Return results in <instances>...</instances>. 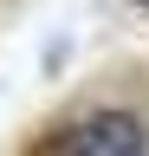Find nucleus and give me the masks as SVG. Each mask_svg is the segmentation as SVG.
Here are the masks:
<instances>
[{
    "label": "nucleus",
    "instance_id": "1",
    "mask_svg": "<svg viewBox=\"0 0 149 156\" xmlns=\"http://www.w3.org/2000/svg\"><path fill=\"white\" fill-rule=\"evenodd\" d=\"M52 156H149V124L136 111H91L52 143Z\"/></svg>",
    "mask_w": 149,
    "mask_h": 156
},
{
    "label": "nucleus",
    "instance_id": "2",
    "mask_svg": "<svg viewBox=\"0 0 149 156\" xmlns=\"http://www.w3.org/2000/svg\"><path fill=\"white\" fill-rule=\"evenodd\" d=\"M136 7H149V0H136Z\"/></svg>",
    "mask_w": 149,
    "mask_h": 156
}]
</instances>
